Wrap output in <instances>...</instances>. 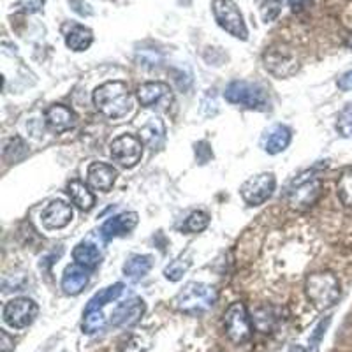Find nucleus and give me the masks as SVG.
I'll list each match as a JSON object with an SVG mask.
<instances>
[{
  "label": "nucleus",
  "instance_id": "6e6552de",
  "mask_svg": "<svg viewBox=\"0 0 352 352\" xmlns=\"http://www.w3.org/2000/svg\"><path fill=\"white\" fill-rule=\"evenodd\" d=\"M264 65L275 78H289L300 69L296 53L285 46H273L264 53Z\"/></svg>",
  "mask_w": 352,
  "mask_h": 352
},
{
  "label": "nucleus",
  "instance_id": "9d476101",
  "mask_svg": "<svg viewBox=\"0 0 352 352\" xmlns=\"http://www.w3.org/2000/svg\"><path fill=\"white\" fill-rule=\"evenodd\" d=\"M275 176L272 173H261V175L248 178L240 188V194L243 201L250 206H259L264 201H268L272 197L273 190H275Z\"/></svg>",
  "mask_w": 352,
  "mask_h": 352
},
{
  "label": "nucleus",
  "instance_id": "b1692460",
  "mask_svg": "<svg viewBox=\"0 0 352 352\" xmlns=\"http://www.w3.org/2000/svg\"><path fill=\"white\" fill-rule=\"evenodd\" d=\"M124 284H115V285H109V287L102 289L92 298V300L88 301L87 308H85V312H96V310H102L108 303L111 301L118 300L122 296V292H124Z\"/></svg>",
  "mask_w": 352,
  "mask_h": 352
},
{
  "label": "nucleus",
  "instance_id": "f3484780",
  "mask_svg": "<svg viewBox=\"0 0 352 352\" xmlns=\"http://www.w3.org/2000/svg\"><path fill=\"white\" fill-rule=\"evenodd\" d=\"M46 125L52 129L53 132H65L71 131L74 125H76V115L72 113V109H69L64 104H53L46 109Z\"/></svg>",
  "mask_w": 352,
  "mask_h": 352
},
{
  "label": "nucleus",
  "instance_id": "f704fd0d",
  "mask_svg": "<svg viewBox=\"0 0 352 352\" xmlns=\"http://www.w3.org/2000/svg\"><path fill=\"white\" fill-rule=\"evenodd\" d=\"M44 6V0H21L18 8L23 12H36Z\"/></svg>",
  "mask_w": 352,
  "mask_h": 352
},
{
  "label": "nucleus",
  "instance_id": "7ed1b4c3",
  "mask_svg": "<svg viewBox=\"0 0 352 352\" xmlns=\"http://www.w3.org/2000/svg\"><path fill=\"white\" fill-rule=\"evenodd\" d=\"M217 289L201 282H188L175 298V307L184 314H203L215 305Z\"/></svg>",
  "mask_w": 352,
  "mask_h": 352
},
{
  "label": "nucleus",
  "instance_id": "4c0bfd02",
  "mask_svg": "<svg viewBox=\"0 0 352 352\" xmlns=\"http://www.w3.org/2000/svg\"><path fill=\"white\" fill-rule=\"evenodd\" d=\"M289 4H291V9L294 12H301L305 9L310 8L312 4V0H289Z\"/></svg>",
  "mask_w": 352,
  "mask_h": 352
},
{
  "label": "nucleus",
  "instance_id": "f257e3e1",
  "mask_svg": "<svg viewBox=\"0 0 352 352\" xmlns=\"http://www.w3.org/2000/svg\"><path fill=\"white\" fill-rule=\"evenodd\" d=\"M94 104L111 120L124 118L132 109V97L124 81H108L94 92Z\"/></svg>",
  "mask_w": 352,
  "mask_h": 352
},
{
  "label": "nucleus",
  "instance_id": "a211bd4d",
  "mask_svg": "<svg viewBox=\"0 0 352 352\" xmlns=\"http://www.w3.org/2000/svg\"><path fill=\"white\" fill-rule=\"evenodd\" d=\"M140 140L152 150H160L166 141V125L159 116H150L148 122L140 129Z\"/></svg>",
  "mask_w": 352,
  "mask_h": 352
},
{
  "label": "nucleus",
  "instance_id": "1a4fd4ad",
  "mask_svg": "<svg viewBox=\"0 0 352 352\" xmlns=\"http://www.w3.org/2000/svg\"><path fill=\"white\" fill-rule=\"evenodd\" d=\"M37 314H39V307L28 298H16V300L8 301L2 310L6 324L16 329H23L32 324Z\"/></svg>",
  "mask_w": 352,
  "mask_h": 352
},
{
  "label": "nucleus",
  "instance_id": "6ab92c4d",
  "mask_svg": "<svg viewBox=\"0 0 352 352\" xmlns=\"http://www.w3.org/2000/svg\"><path fill=\"white\" fill-rule=\"evenodd\" d=\"M88 272L87 268L80 266V264H71L67 266L62 276V289H64L65 294H71V296H76L87 287L88 284Z\"/></svg>",
  "mask_w": 352,
  "mask_h": 352
},
{
  "label": "nucleus",
  "instance_id": "412c9836",
  "mask_svg": "<svg viewBox=\"0 0 352 352\" xmlns=\"http://www.w3.org/2000/svg\"><path fill=\"white\" fill-rule=\"evenodd\" d=\"M67 194L71 197V203L81 210V212H90L96 204L92 190L80 180H72L67 185Z\"/></svg>",
  "mask_w": 352,
  "mask_h": 352
},
{
  "label": "nucleus",
  "instance_id": "ea45409f",
  "mask_svg": "<svg viewBox=\"0 0 352 352\" xmlns=\"http://www.w3.org/2000/svg\"><path fill=\"white\" fill-rule=\"evenodd\" d=\"M347 46H349V48L352 50V36H349V39H347Z\"/></svg>",
  "mask_w": 352,
  "mask_h": 352
},
{
  "label": "nucleus",
  "instance_id": "58836bf2",
  "mask_svg": "<svg viewBox=\"0 0 352 352\" xmlns=\"http://www.w3.org/2000/svg\"><path fill=\"white\" fill-rule=\"evenodd\" d=\"M289 352H307L303 347H300V345H292L291 349H289Z\"/></svg>",
  "mask_w": 352,
  "mask_h": 352
},
{
  "label": "nucleus",
  "instance_id": "2f4dec72",
  "mask_svg": "<svg viewBox=\"0 0 352 352\" xmlns=\"http://www.w3.org/2000/svg\"><path fill=\"white\" fill-rule=\"evenodd\" d=\"M282 6H284V0H266L261 6V16L263 20L268 23V21L275 20L282 11Z\"/></svg>",
  "mask_w": 352,
  "mask_h": 352
},
{
  "label": "nucleus",
  "instance_id": "f8f14e48",
  "mask_svg": "<svg viewBox=\"0 0 352 352\" xmlns=\"http://www.w3.org/2000/svg\"><path fill=\"white\" fill-rule=\"evenodd\" d=\"M136 96L144 108L166 109L173 102L171 88L162 81H150V83L140 85Z\"/></svg>",
  "mask_w": 352,
  "mask_h": 352
},
{
  "label": "nucleus",
  "instance_id": "f03ea898",
  "mask_svg": "<svg viewBox=\"0 0 352 352\" xmlns=\"http://www.w3.org/2000/svg\"><path fill=\"white\" fill-rule=\"evenodd\" d=\"M305 291L310 303L317 310H328L340 300V282L331 272H319L308 275Z\"/></svg>",
  "mask_w": 352,
  "mask_h": 352
},
{
  "label": "nucleus",
  "instance_id": "a878e982",
  "mask_svg": "<svg viewBox=\"0 0 352 352\" xmlns=\"http://www.w3.org/2000/svg\"><path fill=\"white\" fill-rule=\"evenodd\" d=\"M28 155L27 144L20 140V138H12L6 143L4 146V159L8 162H20Z\"/></svg>",
  "mask_w": 352,
  "mask_h": 352
},
{
  "label": "nucleus",
  "instance_id": "cd10ccee",
  "mask_svg": "<svg viewBox=\"0 0 352 352\" xmlns=\"http://www.w3.org/2000/svg\"><path fill=\"white\" fill-rule=\"evenodd\" d=\"M338 197L342 204L352 208V169H345L338 178Z\"/></svg>",
  "mask_w": 352,
  "mask_h": 352
},
{
  "label": "nucleus",
  "instance_id": "c756f323",
  "mask_svg": "<svg viewBox=\"0 0 352 352\" xmlns=\"http://www.w3.org/2000/svg\"><path fill=\"white\" fill-rule=\"evenodd\" d=\"M210 224V215L204 212H192L185 220L184 231L187 232H201L208 228Z\"/></svg>",
  "mask_w": 352,
  "mask_h": 352
},
{
  "label": "nucleus",
  "instance_id": "39448f33",
  "mask_svg": "<svg viewBox=\"0 0 352 352\" xmlns=\"http://www.w3.org/2000/svg\"><path fill=\"white\" fill-rule=\"evenodd\" d=\"M322 194V184L314 171H307L300 175L296 180H292L291 187L287 188V197L291 208L298 212H305L319 201Z\"/></svg>",
  "mask_w": 352,
  "mask_h": 352
},
{
  "label": "nucleus",
  "instance_id": "423d86ee",
  "mask_svg": "<svg viewBox=\"0 0 352 352\" xmlns=\"http://www.w3.org/2000/svg\"><path fill=\"white\" fill-rule=\"evenodd\" d=\"M212 9L220 28H224L226 32L236 39L247 41L248 30L243 21V14L232 0H213Z\"/></svg>",
  "mask_w": 352,
  "mask_h": 352
},
{
  "label": "nucleus",
  "instance_id": "0eeeda50",
  "mask_svg": "<svg viewBox=\"0 0 352 352\" xmlns=\"http://www.w3.org/2000/svg\"><path fill=\"white\" fill-rule=\"evenodd\" d=\"M224 328L234 344H243L252 336V320L243 303H232L224 314Z\"/></svg>",
  "mask_w": 352,
  "mask_h": 352
},
{
  "label": "nucleus",
  "instance_id": "bb28decb",
  "mask_svg": "<svg viewBox=\"0 0 352 352\" xmlns=\"http://www.w3.org/2000/svg\"><path fill=\"white\" fill-rule=\"evenodd\" d=\"M188 268H190V259H188V256H185V257L180 256L178 259L171 261V264H169V266H166L164 275L168 280L178 282L182 276L187 273Z\"/></svg>",
  "mask_w": 352,
  "mask_h": 352
},
{
  "label": "nucleus",
  "instance_id": "2eb2a0df",
  "mask_svg": "<svg viewBox=\"0 0 352 352\" xmlns=\"http://www.w3.org/2000/svg\"><path fill=\"white\" fill-rule=\"evenodd\" d=\"M43 226L46 229H62L72 220V206L64 201H52L43 210Z\"/></svg>",
  "mask_w": 352,
  "mask_h": 352
},
{
  "label": "nucleus",
  "instance_id": "393cba45",
  "mask_svg": "<svg viewBox=\"0 0 352 352\" xmlns=\"http://www.w3.org/2000/svg\"><path fill=\"white\" fill-rule=\"evenodd\" d=\"M92 43H94L92 30L87 27H81V25L72 27L71 32L65 36V44H67V48L72 50V52H85V50L90 48V44Z\"/></svg>",
  "mask_w": 352,
  "mask_h": 352
},
{
  "label": "nucleus",
  "instance_id": "7c9ffc66",
  "mask_svg": "<svg viewBox=\"0 0 352 352\" xmlns=\"http://www.w3.org/2000/svg\"><path fill=\"white\" fill-rule=\"evenodd\" d=\"M336 131L342 138H352V102L345 106L336 120Z\"/></svg>",
  "mask_w": 352,
  "mask_h": 352
},
{
  "label": "nucleus",
  "instance_id": "20e7f679",
  "mask_svg": "<svg viewBox=\"0 0 352 352\" xmlns=\"http://www.w3.org/2000/svg\"><path fill=\"white\" fill-rule=\"evenodd\" d=\"M224 97L228 102L236 106H243L247 109L266 111L270 109V97L261 85L250 83L245 80H236L228 85Z\"/></svg>",
  "mask_w": 352,
  "mask_h": 352
},
{
  "label": "nucleus",
  "instance_id": "72a5a7b5",
  "mask_svg": "<svg viewBox=\"0 0 352 352\" xmlns=\"http://www.w3.org/2000/svg\"><path fill=\"white\" fill-rule=\"evenodd\" d=\"M138 60H141L143 65H148V67H153V65H159V62L162 60L159 53L148 52V50H143L141 53H138Z\"/></svg>",
  "mask_w": 352,
  "mask_h": 352
},
{
  "label": "nucleus",
  "instance_id": "e433bc0d",
  "mask_svg": "<svg viewBox=\"0 0 352 352\" xmlns=\"http://www.w3.org/2000/svg\"><path fill=\"white\" fill-rule=\"evenodd\" d=\"M338 88H340L342 92H349V90H352V71L345 72L344 76L338 80Z\"/></svg>",
  "mask_w": 352,
  "mask_h": 352
},
{
  "label": "nucleus",
  "instance_id": "4be33fe9",
  "mask_svg": "<svg viewBox=\"0 0 352 352\" xmlns=\"http://www.w3.org/2000/svg\"><path fill=\"white\" fill-rule=\"evenodd\" d=\"M72 257H74L76 264H80V266H83V268L87 270L97 268L100 259H102L99 248L92 243H85V241L74 247V250H72Z\"/></svg>",
  "mask_w": 352,
  "mask_h": 352
},
{
  "label": "nucleus",
  "instance_id": "c85d7f7f",
  "mask_svg": "<svg viewBox=\"0 0 352 352\" xmlns=\"http://www.w3.org/2000/svg\"><path fill=\"white\" fill-rule=\"evenodd\" d=\"M106 319L102 316V310H96V312H85L83 319V333L87 335H94V333L100 331L104 328Z\"/></svg>",
  "mask_w": 352,
  "mask_h": 352
},
{
  "label": "nucleus",
  "instance_id": "4468645a",
  "mask_svg": "<svg viewBox=\"0 0 352 352\" xmlns=\"http://www.w3.org/2000/svg\"><path fill=\"white\" fill-rule=\"evenodd\" d=\"M116 169L113 166L106 164V162H92L88 166L87 180L88 185L94 190H100V192H109L116 182Z\"/></svg>",
  "mask_w": 352,
  "mask_h": 352
},
{
  "label": "nucleus",
  "instance_id": "c9c22d12",
  "mask_svg": "<svg viewBox=\"0 0 352 352\" xmlns=\"http://www.w3.org/2000/svg\"><path fill=\"white\" fill-rule=\"evenodd\" d=\"M71 8L72 11H76L80 16H90V14H92V8H90L87 2H83V0H72Z\"/></svg>",
  "mask_w": 352,
  "mask_h": 352
},
{
  "label": "nucleus",
  "instance_id": "473e14b6",
  "mask_svg": "<svg viewBox=\"0 0 352 352\" xmlns=\"http://www.w3.org/2000/svg\"><path fill=\"white\" fill-rule=\"evenodd\" d=\"M329 322H331V319L328 317L326 320H320L319 324H317V328L314 329L312 336H310V345H312V349H314L312 352H317V347H319V344H320V338L324 336V331H326V328L329 326Z\"/></svg>",
  "mask_w": 352,
  "mask_h": 352
},
{
  "label": "nucleus",
  "instance_id": "aec40b11",
  "mask_svg": "<svg viewBox=\"0 0 352 352\" xmlns=\"http://www.w3.org/2000/svg\"><path fill=\"white\" fill-rule=\"evenodd\" d=\"M291 129L285 127V125H275L263 138L264 152H268L270 155H276V153L284 152L289 146V143H291Z\"/></svg>",
  "mask_w": 352,
  "mask_h": 352
},
{
  "label": "nucleus",
  "instance_id": "ddd939ff",
  "mask_svg": "<svg viewBox=\"0 0 352 352\" xmlns=\"http://www.w3.org/2000/svg\"><path fill=\"white\" fill-rule=\"evenodd\" d=\"M144 314V301L140 298H132V300L124 301L113 310L111 314V326L122 328V326H134L140 322V319Z\"/></svg>",
  "mask_w": 352,
  "mask_h": 352
},
{
  "label": "nucleus",
  "instance_id": "9b49d317",
  "mask_svg": "<svg viewBox=\"0 0 352 352\" xmlns=\"http://www.w3.org/2000/svg\"><path fill=\"white\" fill-rule=\"evenodd\" d=\"M109 152L115 162H118L124 168H134L143 157V141L131 134L116 138L109 146Z\"/></svg>",
  "mask_w": 352,
  "mask_h": 352
},
{
  "label": "nucleus",
  "instance_id": "dca6fc26",
  "mask_svg": "<svg viewBox=\"0 0 352 352\" xmlns=\"http://www.w3.org/2000/svg\"><path fill=\"white\" fill-rule=\"evenodd\" d=\"M138 220H140V217H138L136 212H125L120 213V215L111 217V219H108L104 224H102L100 234H102L106 240L127 234L129 231H132V229L136 228Z\"/></svg>",
  "mask_w": 352,
  "mask_h": 352
},
{
  "label": "nucleus",
  "instance_id": "5701e85b",
  "mask_svg": "<svg viewBox=\"0 0 352 352\" xmlns=\"http://www.w3.org/2000/svg\"><path fill=\"white\" fill-rule=\"evenodd\" d=\"M153 259L150 256H132L127 263L124 264V273L129 280H141L146 276V273L152 270Z\"/></svg>",
  "mask_w": 352,
  "mask_h": 352
}]
</instances>
